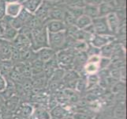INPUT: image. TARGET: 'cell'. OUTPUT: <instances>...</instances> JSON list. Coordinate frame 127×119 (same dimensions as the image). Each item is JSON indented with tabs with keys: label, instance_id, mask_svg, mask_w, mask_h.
<instances>
[{
	"label": "cell",
	"instance_id": "83f0119b",
	"mask_svg": "<svg viewBox=\"0 0 127 119\" xmlns=\"http://www.w3.org/2000/svg\"><path fill=\"white\" fill-rule=\"evenodd\" d=\"M73 119H94L95 115L93 113L88 111H76L72 114Z\"/></svg>",
	"mask_w": 127,
	"mask_h": 119
},
{
	"label": "cell",
	"instance_id": "277c9868",
	"mask_svg": "<svg viewBox=\"0 0 127 119\" xmlns=\"http://www.w3.org/2000/svg\"><path fill=\"white\" fill-rule=\"evenodd\" d=\"M92 24L93 25L95 34L107 35V36L111 35V36H113L110 29H109L106 17H98L96 18H94L93 19Z\"/></svg>",
	"mask_w": 127,
	"mask_h": 119
},
{
	"label": "cell",
	"instance_id": "ee69618b",
	"mask_svg": "<svg viewBox=\"0 0 127 119\" xmlns=\"http://www.w3.org/2000/svg\"><path fill=\"white\" fill-rule=\"evenodd\" d=\"M63 119H73V118H72V116H67V117L64 118Z\"/></svg>",
	"mask_w": 127,
	"mask_h": 119
},
{
	"label": "cell",
	"instance_id": "2e32d148",
	"mask_svg": "<svg viewBox=\"0 0 127 119\" xmlns=\"http://www.w3.org/2000/svg\"><path fill=\"white\" fill-rule=\"evenodd\" d=\"M80 77H81V75L77 71H75L74 69L66 70V71H65L62 82L64 83L65 85H67L68 83L77 81Z\"/></svg>",
	"mask_w": 127,
	"mask_h": 119
},
{
	"label": "cell",
	"instance_id": "9a60e30c",
	"mask_svg": "<svg viewBox=\"0 0 127 119\" xmlns=\"http://www.w3.org/2000/svg\"><path fill=\"white\" fill-rule=\"evenodd\" d=\"M42 2L43 0H25L24 2L21 3V5L25 10L34 14V13L37 10V9L40 7Z\"/></svg>",
	"mask_w": 127,
	"mask_h": 119
},
{
	"label": "cell",
	"instance_id": "ffe728a7",
	"mask_svg": "<svg viewBox=\"0 0 127 119\" xmlns=\"http://www.w3.org/2000/svg\"><path fill=\"white\" fill-rule=\"evenodd\" d=\"M116 42H117L116 40H115V41L107 44L106 45L103 46L101 48H99V56L101 57H104V58L111 59L114 47H115Z\"/></svg>",
	"mask_w": 127,
	"mask_h": 119
},
{
	"label": "cell",
	"instance_id": "4316f807",
	"mask_svg": "<svg viewBox=\"0 0 127 119\" xmlns=\"http://www.w3.org/2000/svg\"><path fill=\"white\" fill-rule=\"evenodd\" d=\"M111 91L113 95H116L121 92H126V82L118 80L111 87Z\"/></svg>",
	"mask_w": 127,
	"mask_h": 119
},
{
	"label": "cell",
	"instance_id": "44dd1931",
	"mask_svg": "<svg viewBox=\"0 0 127 119\" xmlns=\"http://www.w3.org/2000/svg\"><path fill=\"white\" fill-rule=\"evenodd\" d=\"M99 77L98 74H92L86 76V91H90L99 85Z\"/></svg>",
	"mask_w": 127,
	"mask_h": 119
},
{
	"label": "cell",
	"instance_id": "484cf974",
	"mask_svg": "<svg viewBox=\"0 0 127 119\" xmlns=\"http://www.w3.org/2000/svg\"><path fill=\"white\" fill-rule=\"evenodd\" d=\"M13 64L10 60H0V73L3 76L5 74L9 75L13 69Z\"/></svg>",
	"mask_w": 127,
	"mask_h": 119
},
{
	"label": "cell",
	"instance_id": "60d3db41",
	"mask_svg": "<svg viewBox=\"0 0 127 119\" xmlns=\"http://www.w3.org/2000/svg\"><path fill=\"white\" fill-rule=\"evenodd\" d=\"M103 2V0H85V4H91V5L99 6Z\"/></svg>",
	"mask_w": 127,
	"mask_h": 119
},
{
	"label": "cell",
	"instance_id": "cb8c5ba5",
	"mask_svg": "<svg viewBox=\"0 0 127 119\" xmlns=\"http://www.w3.org/2000/svg\"><path fill=\"white\" fill-rule=\"evenodd\" d=\"M99 9V17H106L107 14L114 11V8L111 4L102 2L98 6Z\"/></svg>",
	"mask_w": 127,
	"mask_h": 119
},
{
	"label": "cell",
	"instance_id": "e0dca14e",
	"mask_svg": "<svg viewBox=\"0 0 127 119\" xmlns=\"http://www.w3.org/2000/svg\"><path fill=\"white\" fill-rule=\"evenodd\" d=\"M18 33H19L18 30L13 28L10 24L6 22V25L5 27V29H4V33H3V36H2V39H4V40H6V41H8L10 42H12L13 40H14L17 37V35L18 34Z\"/></svg>",
	"mask_w": 127,
	"mask_h": 119
},
{
	"label": "cell",
	"instance_id": "d4e9b609",
	"mask_svg": "<svg viewBox=\"0 0 127 119\" xmlns=\"http://www.w3.org/2000/svg\"><path fill=\"white\" fill-rule=\"evenodd\" d=\"M32 115L36 119H51L50 111H47L43 107L34 110Z\"/></svg>",
	"mask_w": 127,
	"mask_h": 119
},
{
	"label": "cell",
	"instance_id": "bcb514c9",
	"mask_svg": "<svg viewBox=\"0 0 127 119\" xmlns=\"http://www.w3.org/2000/svg\"><path fill=\"white\" fill-rule=\"evenodd\" d=\"M111 119H116V118H112Z\"/></svg>",
	"mask_w": 127,
	"mask_h": 119
},
{
	"label": "cell",
	"instance_id": "ba28073f",
	"mask_svg": "<svg viewBox=\"0 0 127 119\" xmlns=\"http://www.w3.org/2000/svg\"><path fill=\"white\" fill-rule=\"evenodd\" d=\"M12 45L17 48L19 51L23 49H27V48H32V44L29 41L28 38H26L23 34L18 33L17 37L13 40L11 42Z\"/></svg>",
	"mask_w": 127,
	"mask_h": 119
},
{
	"label": "cell",
	"instance_id": "ab89813d",
	"mask_svg": "<svg viewBox=\"0 0 127 119\" xmlns=\"http://www.w3.org/2000/svg\"><path fill=\"white\" fill-rule=\"evenodd\" d=\"M6 17V2L3 0H0V21Z\"/></svg>",
	"mask_w": 127,
	"mask_h": 119
},
{
	"label": "cell",
	"instance_id": "4fadbf2b",
	"mask_svg": "<svg viewBox=\"0 0 127 119\" xmlns=\"http://www.w3.org/2000/svg\"><path fill=\"white\" fill-rule=\"evenodd\" d=\"M50 114L52 119H63L67 116H71L69 115V111L61 104H58L52 108L50 111Z\"/></svg>",
	"mask_w": 127,
	"mask_h": 119
},
{
	"label": "cell",
	"instance_id": "f546056e",
	"mask_svg": "<svg viewBox=\"0 0 127 119\" xmlns=\"http://www.w3.org/2000/svg\"><path fill=\"white\" fill-rule=\"evenodd\" d=\"M75 91L77 92H79V93L86 91V76H81V77L77 79L76 83Z\"/></svg>",
	"mask_w": 127,
	"mask_h": 119
},
{
	"label": "cell",
	"instance_id": "7c38bea8",
	"mask_svg": "<svg viewBox=\"0 0 127 119\" xmlns=\"http://www.w3.org/2000/svg\"><path fill=\"white\" fill-rule=\"evenodd\" d=\"M22 9L21 3L18 2H6V16L10 17H16Z\"/></svg>",
	"mask_w": 127,
	"mask_h": 119
},
{
	"label": "cell",
	"instance_id": "b9f144b4",
	"mask_svg": "<svg viewBox=\"0 0 127 119\" xmlns=\"http://www.w3.org/2000/svg\"><path fill=\"white\" fill-rule=\"evenodd\" d=\"M45 2H49L52 3H58V2H63V0H43Z\"/></svg>",
	"mask_w": 127,
	"mask_h": 119
},
{
	"label": "cell",
	"instance_id": "7bdbcfd3",
	"mask_svg": "<svg viewBox=\"0 0 127 119\" xmlns=\"http://www.w3.org/2000/svg\"><path fill=\"white\" fill-rule=\"evenodd\" d=\"M5 2H17V0H3Z\"/></svg>",
	"mask_w": 127,
	"mask_h": 119
},
{
	"label": "cell",
	"instance_id": "7402d4cb",
	"mask_svg": "<svg viewBox=\"0 0 127 119\" xmlns=\"http://www.w3.org/2000/svg\"><path fill=\"white\" fill-rule=\"evenodd\" d=\"M92 20L90 17H89L88 16L82 14L81 16H80L79 17H77L75 22V26L79 29H85V28H87L88 26L92 24Z\"/></svg>",
	"mask_w": 127,
	"mask_h": 119
},
{
	"label": "cell",
	"instance_id": "7dc6e473",
	"mask_svg": "<svg viewBox=\"0 0 127 119\" xmlns=\"http://www.w3.org/2000/svg\"><path fill=\"white\" fill-rule=\"evenodd\" d=\"M0 115H1V114H0Z\"/></svg>",
	"mask_w": 127,
	"mask_h": 119
},
{
	"label": "cell",
	"instance_id": "74e56055",
	"mask_svg": "<svg viewBox=\"0 0 127 119\" xmlns=\"http://www.w3.org/2000/svg\"><path fill=\"white\" fill-rule=\"evenodd\" d=\"M114 99L116 103H126V92L114 95Z\"/></svg>",
	"mask_w": 127,
	"mask_h": 119
},
{
	"label": "cell",
	"instance_id": "ac0fdd59",
	"mask_svg": "<svg viewBox=\"0 0 127 119\" xmlns=\"http://www.w3.org/2000/svg\"><path fill=\"white\" fill-rule=\"evenodd\" d=\"M83 13L84 14L88 16L93 20L99 17V9L98 6L91 5V4H85L83 7Z\"/></svg>",
	"mask_w": 127,
	"mask_h": 119
},
{
	"label": "cell",
	"instance_id": "d590c367",
	"mask_svg": "<svg viewBox=\"0 0 127 119\" xmlns=\"http://www.w3.org/2000/svg\"><path fill=\"white\" fill-rule=\"evenodd\" d=\"M67 10L70 13V14L74 17L77 18L82 14H84L83 13V7H71V6H66Z\"/></svg>",
	"mask_w": 127,
	"mask_h": 119
},
{
	"label": "cell",
	"instance_id": "8992f818",
	"mask_svg": "<svg viewBox=\"0 0 127 119\" xmlns=\"http://www.w3.org/2000/svg\"><path fill=\"white\" fill-rule=\"evenodd\" d=\"M106 18L109 29H110L111 34L113 36H115L119 32V29L121 28V22L119 15L117 14L115 11H113L106 16Z\"/></svg>",
	"mask_w": 127,
	"mask_h": 119
},
{
	"label": "cell",
	"instance_id": "9c48e42d",
	"mask_svg": "<svg viewBox=\"0 0 127 119\" xmlns=\"http://www.w3.org/2000/svg\"><path fill=\"white\" fill-rule=\"evenodd\" d=\"M51 6V2L43 1L42 4L37 9V10L34 13V15L36 16L38 19H40L43 25L48 20V14H49V10Z\"/></svg>",
	"mask_w": 127,
	"mask_h": 119
},
{
	"label": "cell",
	"instance_id": "f1b7e54d",
	"mask_svg": "<svg viewBox=\"0 0 127 119\" xmlns=\"http://www.w3.org/2000/svg\"><path fill=\"white\" fill-rule=\"evenodd\" d=\"M25 25L28 26V27L30 28L31 29H34L39 28V27H40V26H43L44 25H43V23L40 19H38L37 17L33 14V16L25 24Z\"/></svg>",
	"mask_w": 127,
	"mask_h": 119
},
{
	"label": "cell",
	"instance_id": "d6986e66",
	"mask_svg": "<svg viewBox=\"0 0 127 119\" xmlns=\"http://www.w3.org/2000/svg\"><path fill=\"white\" fill-rule=\"evenodd\" d=\"M17 109L18 111V115L22 118H28L31 117L34 111V108L32 107V106L28 103H24Z\"/></svg>",
	"mask_w": 127,
	"mask_h": 119
},
{
	"label": "cell",
	"instance_id": "30bf717a",
	"mask_svg": "<svg viewBox=\"0 0 127 119\" xmlns=\"http://www.w3.org/2000/svg\"><path fill=\"white\" fill-rule=\"evenodd\" d=\"M35 53H36V58L39 59L40 61H42L43 64L48 62V61H50L52 59H54L56 54L49 47L40 48V49L35 52Z\"/></svg>",
	"mask_w": 127,
	"mask_h": 119
},
{
	"label": "cell",
	"instance_id": "c3c4849f",
	"mask_svg": "<svg viewBox=\"0 0 127 119\" xmlns=\"http://www.w3.org/2000/svg\"><path fill=\"white\" fill-rule=\"evenodd\" d=\"M51 119H52V118H51Z\"/></svg>",
	"mask_w": 127,
	"mask_h": 119
},
{
	"label": "cell",
	"instance_id": "5bb4252c",
	"mask_svg": "<svg viewBox=\"0 0 127 119\" xmlns=\"http://www.w3.org/2000/svg\"><path fill=\"white\" fill-rule=\"evenodd\" d=\"M113 118L116 119H126V103H116L112 111Z\"/></svg>",
	"mask_w": 127,
	"mask_h": 119
},
{
	"label": "cell",
	"instance_id": "3957f363",
	"mask_svg": "<svg viewBox=\"0 0 127 119\" xmlns=\"http://www.w3.org/2000/svg\"><path fill=\"white\" fill-rule=\"evenodd\" d=\"M67 35L65 31L49 33H48V46L55 53L62 49L65 48Z\"/></svg>",
	"mask_w": 127,
	"mask_h": 119
},
{
	"label": "cell",
	"instance_id": "f6af8a7d",
	"mask_svg": "<svg viewBox=\"0 0 127 119\" xmlns=\"http://www.w3.org/2000/svg\"><path fill=\"white\" fill-rule=\"evenodd\" d=\"M25 1V0H17V2H20V3H22V2H24Z\"/></svg>",
	"mask_w": 127,
	"mask_h": 119
},
{
	"label": "cell",
	"instance_id": "1f68e13d",
	"mask_svg": "<svg viewBox=\"0 0 127 119\" xmlns=\"http://www.w3.org/2000/svg\"><path fill=\"white\" fill-rule=\"evenodd\" d=\"M63 2L66 6L71 7H84L85 5V0H63Z\"/></svg>",
	"mask_w": 127,
	"mask_h": 119
},
{
	"label": "cell",
	"instance_id": "8d00e7d4",
	"mask_svg": "<svg viewBox=\"0 0 127 119\" xmlns=\"http://www.w3.org/2000/svg\"><path fill=\"white\" fill-rule=\"evenodd\" d=\"M111 59L104 58V57H101V59H100V61H99V71H100V70H103V69L108 68L109 66L111 65Z\"/></svg>",
	"mask_w": 127,
	"mask_h": 119
},
{
	"label": "cell",
	"instance_id": "f35d334b",
	"mask_svg": "<svg viewBox=\"0 0 127 119\" xmlns=\"http://www.w3.org/2000/svg\"><path fill=\"white\" fill-rule=\"evenodd\" d=\"M7 83L8 82L6 77L4 76L2 74L0 73V93H2V92L6 89Z\"/></svg>",
	"mask_w": 127,
	"mask_h": 119
},
{
	"label": "cell",
	"instance_id": "4dcf8cb0",
	"mask_svg": "<svg viewBox=\"0 0 127 119\" xmlns=\"http://www.w3.org/2000/svg\"><path fill=\"white\" fill-rule=\"evenodd\" d=\"M89 47V42L75 41L72 46V48L76 52H86Z\"/></svg>",
	"mask_w": 127,
	"mask_h": 119
},
{
	"label": "cell",
	"instance_id": "d6a6232c",
	"mask_svg": "<svg viewBox=\"0 0 127 119\" xmlns=\"http://www.w3.org/2000/svg\"><path fill=\"white\" fill-rule=\"evenodd\" d=\"M10 61L13 64L18 63L21 61V56H20V51L12 45L11 48V53H10Z\"/></svg>",
	"mask_w": 127,
	"mask_h": 119
},
{
	"label": "cell",
	"instance_id": "6da1fadb",
	"mask_svg": "<svg viewBox=\"0 0 127 119\" xmlns=\"http://www.w3.org/2000/svg\"><path fill=\"white\" fill-rule=\"evenodd\" d=\"M75 53L76 51H74L73 48H64V49L57 52L55 58L59 67L64 69L65 71L73 69Z\"/></svg>",
	"mask_w": 127,
	"mask_h": 119
},
{
	"label": "cell",
	"instance_id": "836d02e7",
	"mask_svg": "<svg viewBox=\"0 0 127 119\" xmlns=\"http://www.w3.org/2000/svg\"><path fill=\"white\" fill-rule=\"evenodd\" d=\"M32 16H33V14H31V13L29 12L27 10H25V8L22 7L21 12L19 13L18 16H17V17H18V18H20L25 24L30 18H31Z\"/></svg>",
	"mask_w": 127,
	"mask_h": 119
},
{
	"label": "cell",
	"instance_id": "e575fe53",
	"mask_svg": "<svg viewBox=\"0 0 127 119\" xmlns=\"http://www.w3.org/2000/svg\"><path fill=\"white\" fill-rule=\"evenodd\" d=\"M19 33L23 34L26 38H28L29 41L31 42V44L32 43V29L29 28L28 26L24 25L23 27L19 30Z\"/></svg>",
	"mask_w": 127,
	"mask_h": 119
},
{
	"label": "cell",
	"instance_id": "603a6c76",
	"mask_svg": "<svg viewBox=\"0 0 127 119\" xmlns=\"http://www.w3.org/2000/svg\"><path fill=\"white\" fill-rule=\"evenodd\" d=\"M99 71V64L96 63H92V62H88L86 63L83 68V72L87 76V75H92V74H96Z\"/></svg>",
	"mask_w": 127,
	"mask_h": 119
},
{
	"label": "cell",
	"instance_id": "7a4b0ae2",
	"mask_svg": "<svg viewBox=\"0 0 127 119\" xmlns=\"http://www.w3.org/2000/svg\"><path fill=\"white\" fill-rule=\"evenodd\" d=\"M48 46V32L44 25L32 29V49L34 52Z\"/></svg>",
	"mask_w": 127,
	"mask_h": 119
},
{
	"label": "cell",
	"instance_id": "8fae6325",
	"mask_svg": "<svg viewBox=\"0 0 127 119\" xmlns=\"http://www.w3.org/2000/svg\"><path fill=\"white\" fill-rule=\"evenodd\" d=\"M11 42L0 39V60H10Z\"/></svg>",
	"mask_w": 127,
	"mask_h": 119
},
{
	"label": "cell",
	"instance_id": "5b68a950",
	"mask_svg": "<svg viewBox=\"0 0 127 119\" xmlns=\"http://www.w3.org/2000/svg\"><path fill=\"white\" fill-rule=\"evenodd\" d=\"M115 36L111 35H99V34H94L92 37L90 41L89 42L92 46H93L96 48H101L103 46L106 45L107 44L110 43L113 41H115Z\"/></svg>",
	"mask_w": 127,
	"mask_h": 119
},
{
	"label": "cell",
	"instance_id": "52a82bcc",
	"mask_svg": "<svg viewBox=\"0 0 127 119\" xmlns=\"http://www.w3.org/2000/svg\"><path fill=\"white\" fill-rule=\"evenodd\" d=\"M44 26L49 33H59L65 31L66 29V26L63 22V21L61 20H48L45 22Z\"/></svg>",
	"mask_w": 127,
	"mask_h": 119
}]
</instances>
